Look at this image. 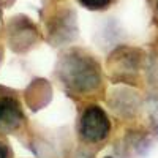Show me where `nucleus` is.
<instances>
[{"instance_id":"nucleus-1","label":"nucleus","mask_w":158,"mask_h":158,"mask_svg":"<svg viewBox=\"0 0 158 158\" xmlns=\"http://www.w3.org/2000/svg\"><path fill=\"white\" fill-rule=\"evenodd\" d=\"M62 77L70 87L79 92L94 90L100 84L97 63L87 56H70L62 65Z\"/></svg>"},{"instance_id":"nucleus-2","label":"nucleus","mask_w":158,"mask_h":158,"mask_svg":"<svg viewBox=\"0 0 158 158\" xmlns=\"http://www.w3.org/2000/svg\"><path fill=\"white\" fill-rule=\"evenodd\" d=\"M109 120L98 106H90L81 118V135L89 141H101L109 133Z\"/></svg>"},{"instance_id":"nucleus-3","label":"nucleus","mask_w":158,"mask_h":158,"mask_svg":"<svg viewBox=\"0 0 158 158\" xmlns=\"http://www.w3.org/2000/svg\"><path fill=\"white\" fill-rule=\"evenodd\" d=\"M22 123V111L13 98L0 100V131H13Z\"/></svg>"},{"instance_id":"nucleus-4","label":"nucleus","mask_w":158,"mask_h":158,"mask_svg":"<svg viewBox=\"0 0 158 158\" xmlns=\"http://www.w3.org/2000/svg\"><path fill=\"white\" fill-rule=\"evenodd\" d=\"M81 2L89 8H104L111 0H81Z\"/></svg>"},{"instance_id":"nucleus-5","label":"nucleus","mask_w":158,"mask_h":158,"mask_svg":"<svg viewBox=\"0 0 158 158\" xmlns=\"http://www.w3.org/2000/svg\"><path fill=\"white\" fill-rule=\"evenodd\" d=\"M0 158H10V150L2 142H0Z\"/></svg>"}]
</instances>
